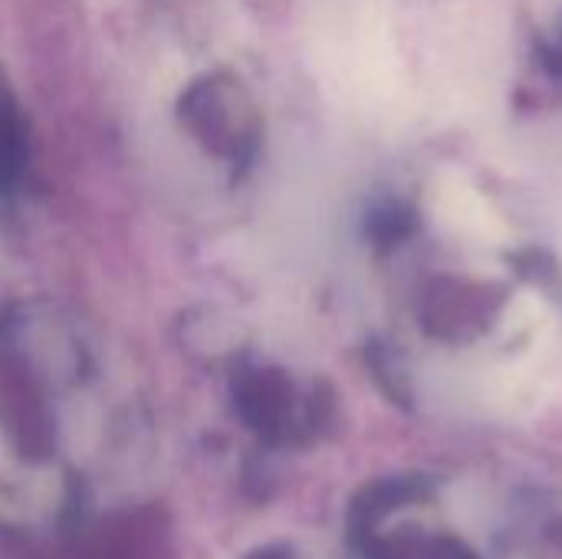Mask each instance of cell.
<instances>
[{
    "label": "cell",
    "mask_w": 562,
    "mask_h": 559,
    "mask_svg": "<svg viewBox=\"0 0 562 559\" xmlns=\"http://www.w3.org/2000/svg\"><path fill=\"white\" fill-rule=\"evenodd\" d=\"M20 165V138L13 119L0 109V188H7Z\"/></svg>",
    "instance_id": "obj_1"
}]
</instances>
